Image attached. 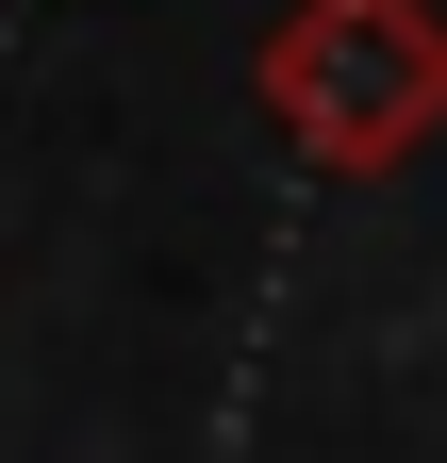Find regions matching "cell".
I'll return each instance as SVG.
<instances>
[{"mask_svg":"<svg viewBox=\"0 0 447 463\" xmlns=\"http://www.w3.org/2000/svg\"><path fill=\"white\" fill-rule=\"evenodd\" d=\"M249 99L282 116V149L331 183H381L447 133V0H299L249 50Z\"/></svg>","mask_w":447,"mask_h":463,"instance_id":"obj_1","label":"cell"}]
</instances>
